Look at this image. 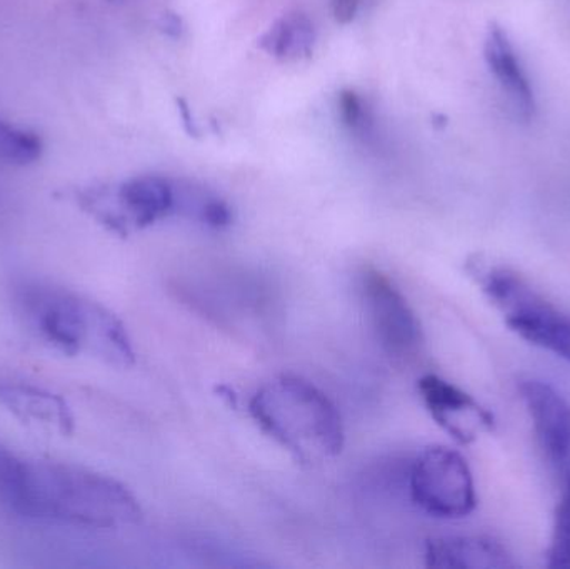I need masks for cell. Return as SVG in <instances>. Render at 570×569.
Listing matches in <instances>:
<instances>
[{
  "label": "cell",
  "mask_w": 570,
  "mask_h": 569,
  "mask_svg": "<svg viewBox=\"0 0 570 569\" xmlns=\"http://www.w3.org/2000/svg\"><path fill=\"white\" fill-rule=\"evenodd\" d=\"M0 507L13 517L87 530H119L142 520L132 491L79 464L29 460L0 444Z\"/></svg>",
  "instance_id": "obj_1"
},
{
  "label": "cell",
  "mask_w": 570,
  "mask_h": 569,
  "mask_svg": "<svg viewBox=\"0 0 570 569\" xmlns=\"http://www.w3.org/2000/svg\"><path fill=\"white\" fill-rule=\"evenodd\" d=\"M16 306L30 333L59 353H87L116 367H129L136 361L122 321L89 297L53 284L26 281L16 287Z\"/></svg>",
  "instance_id": "obj_2"
},
{
  "label": "cell",
  "mask_w": 570,
  "mask_h": 569,
  "mask_svg": "<svg viewBox=\"0 0 570 569\" xmlns=\"http://www.w3.org/2000/svg\"><path fill=\"white\" fill-rule=\"evenodd\" d=\"M256 423L307 467L327 463L344 448V424L331 398L304 377H274L249 403Z\"/></svg>",
  "instance_id": "obj_3"
},
{
  "label": "cell",
  "mask_w": 570,
  "mask_h": 569,
  "mask_svg": "<svg viewBox=\"0 0 570 569\" xmlns=\"http://www.w3.org/2000/svg\"><path fill=\"white\" fill-rule=\"evenodd\" d=\"M489 300L502 311L515 334L570 363V316L539 296L518 274L489 269L482 274Z\"/></svg>",
  "instance_id": "obj_4"
},
{
  "label": "cell",
  "mask_w": 570,
  "mask_h": 569,
  "mask_svg": "<svg viewBox=\"0 0 570 569\" xmlns=\"http://www.w3.org/2000/svg\"><path fill=\"white\" fill-rule=\"evenodd\" d=\"M80 204L114 233L129 236L177 213L179 196L166 177L139 176L117 187L86 190Z\"/></svg>",
  "instance_id": "obj_5"
},
{
  "label": "cell",
  "mask_w": 570,
  "mask_h": 569,
  "mask_svg": "<svg viewBox=\"0 0 570 569\" xmlns=\"http://www.w3.org/2000/svg\"><path fill=\"white\" fill-rule=\"evenodd\" d=\"M412 501L431 517L459 520L478 504L474 478L461 453L445 447H429L409 470Z\"/></svg>",
  "instance_id": "obj_6"
},
{
  "label": "cell",
  "mask_w": 570,
  "mask_h": 569,
  "mask_svg": "<svg viewBox=\"0 0 570 569\" xmlns=\"http://www.w3.org/2000/svg\"><path fill=\"white\" fill-rule=\"evenodd\" d=\"M358 293L372 333L387 356L409 360L422 344V327L397 286L374 267L358 276Z\"/></svg>",
  "instance_id": "obj_7"
},
{
  "label": "cell",
  "mask_w": 570,
  "mask_h": 569,
  "mask_svg": "<svg viewBox=\"0 0 570 569\" xmlns=\"http://www.w3.org/2000/svg\"><path fill=\"white\" fill-rule=\"evenodd\" d=\"M419 393L435 423L459 443H471L481 431L494 428V416L471 394L435 374L419 381Z\"/></svg>",
  "instance_id": "obj_8"
},
{
  "label": "cell",
  "mask_w": 570,
  "mask_h": 569,
  "mask_svg": "<svg viewBox=\"0 0 570 569\" xmlns=\"http://www.w3.org/2000/svg\"><path fill=\"white\" fill-rule=\"evenodd\" d=\"M522 400L532 418L539 447L552 467L564 468L570 458V404L554 386L539 380L522 381Z\"/></svg>",
  "instance_id": "obj_9"
},
{
  "label": "cell",
  "mask_w": 570,
  "mask_h": 569,
  "mask_svg": "<svg viewBox=\"0 0 570 569\" xmlns=\"http://www.w3.org/2000/svg\"><path fill=\"white\" fill-rule=\"evenodd\" d=\"M484 59L518 116L525 122L534 119L538 114L534 84L511 37L502 27L492 26L489 29L484 42Z\"/></svg>",
  "instance_id": "obj_10"
},
{
  "label": "cell",
  "mask_w": 570,
  "mask_h": 569,
  "mask_svg": "<svg viewBox=\"0 0 570 569\" xmlns=\"http://www.w3.org/2000/svg\"><path fill=\"white\" fill-rule=\"evenodd\" d=\"M0 404L23 423L42 424L62 434L72 433L73 416L67 401L39 384L0 374Z\"/></svg>",
  "instance_id": "obj_11"
},
{
  "label": "cell",
  "mask_w": 570,
  "mask_h": 569,
  "mask_svg": "<svg viewBox=\"0 0 570 569\" xmlns=\"http://www.w3.org/2000/svg\"><path fill=\"white\" fill-rule=\"evenodd\" d=\"M425 565L439 569H509L518 567L504 545L488 537L435 538L425 545Z\"/></svg>",
  "instance_id": "obj_12"
},
{
  "label": "cell",
  "mask_w": 570,
  "mask_h": 569,
  "mask_svg": "<svg viewBox=\"0 0 570 569\" xmlns=\"http://www.w3.org/2000/svg\"><path fill=\"white\" fill-rule=\"evenodd\" d=\"M315 29L305 13L294 12L281 17L259 39V47L279 60H297L311 56Z\"/></svg>",
  "instance_id": "obj_13"
},
{
  "label": "cell",
  "mask_w": 570,
  "mask_h": 569,
  "mask_svg": "<svg viewBox=\"0 0 570 569\" xmlns=\"http://www.w3.org/2000/svg\"><path fill=\"white\" fill-rule=\"evenodd\" d=\"M42 154V140L37 134L13 124L0 120V163H36Z\"/></svg>",
  "instance_id": "obj_14"
},
{
  "label": "cell",
  "mask_w": 570,
  "mask_h": 569,
  "mask_svg": "<svg viewBox=\"0 0 570 569\" xmlns=\"http://www.w3.org/2000/svg\"><path fill=\"white\" fill-rule=\"evenodd\" d=\"M548 567L570 569V477L556 511L554 530L548 550Z\"/></svg>",
  "instance_id": "obj_15"
},
{
  "label": "cell",
  "mask_w": 570,
  "mask_h": 569,
  "mask_svg": "<svg viewBox=\"0 0 570 569\" xmlns=\"http://www.w3.org/2000/svg\"><path fill=\"white\" fill-rule=\"evenodd\" d=\"M338 114H341L342 122L351 133L365 137L372 133L371 112L367 110L362 97L354 90H342L337 99Z\"/></svg>",
  "instance_id": "obj_16"
},
{
  "label": "cell",
  "mask_w": 570,
  "mask_h": 569,
  "mask_svg": "<svg viewBox=\"0 0 570 569\" xmlns=\"http://www.w3.org/2000/svg\"><path fill=\"white\" fill-rule=\"evenodd\" d=\"M197 219L206 226L214 227V229H223V227L230 226V223H233V210H230L226 200L216 196H206Z\"/></svg>",
  "instance_id": "obj_17"
},
{
  "label": "cell",
  "mask_w": 570,
  "mask_h": 569,
  "mask_svg": "<svg viewBox=\"0 0 570 569\" xmlns=\"http://www.w3.org/2000/svg\"><path fill=\"white\" fill-rule=\"evenodd\" d=\"M361 3L362 0H332L334 19L342 26L352 22L357 16L358 9H361Z\"/></svg>",
  "instance_id": "obj_18"
},
{
  "label": "cell",
  "mask_w": 570,
  "mask_h": 569,
  "mask_svg": "<svg viewBox=\"0 0 570 569\" xmlns=\"http://www.w3.org/2000/svg\"><path fill=\"white\" fill-rule=\"evenodd\" d=\"M177 109H179L180 120H183L184 129L189 134L190 137H199L200 130L199 126H197L196 119L193 116V109H190L189 104L184 99H177Z\"/></svg>",
  "instance_id": "obj_19"
},
{
  "label": "cell",
  "mask_w": 570,
  "mask_h": 569,
  "mask_svg": "<svg viewBox=\"0 0 570 569\" xmlns=\"http://www.w3.org/2000/svg\"><path fill=\"white\" fill-rule=\"evenodd\" d=\"M160 27H163L164 32L173 37L180 36V32H183V23H180L179 16H176V13H164Z\"/></svg>",
  "instance_id": "obj_20"
}]
</instances>
